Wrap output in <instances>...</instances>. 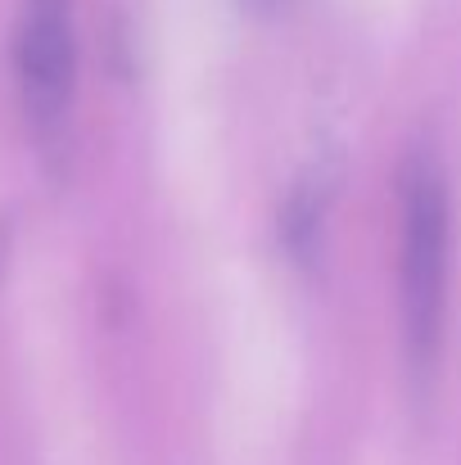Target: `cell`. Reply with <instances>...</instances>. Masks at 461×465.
Here are the masks:
<instances>
[{"instance_id": "2", "label": "cell", "mask_w": 461, "mask_h": 465, "mask_svg": "<svg viewBox=\"0 0 461 465\" xmlns=\"http://www.w3.org/2000/svg\"><path fill=\"white\" fill-rule=\"evenodd\" d=\"M14 82L41 154L68 145L77 95V9L73 0H23L14 27Z\"/></svg>"}, {"instance_id": "1", "label": "cell", "mask_w": 461, "mask_h": 465, "mask_svg": "<svg viewBox=\"0 0 461 465\" xmlns=\"http://www.w3.org/2000/svg\"><path fill=\"white\" fill-rule=\"evenodd\" d=\"M453 303V194L435 154H412L403 167V231H398V308L403 343L416 375L439 366Z\"/></svg>"}, {"instance_id": "3", "label": "cell", "mask_w": 461, "mask_h": 465, "mask_svg": "<svg viewBox=\"0 0 461 465\" xmlns=\"http://www.w3.org/2000/svg\"><path fill=\"white\" fill-rule=\"evenodd\" d=\"M245 9H254V14H276V9H286L290 0H240Z\"/></svg>"}]
</instances>
